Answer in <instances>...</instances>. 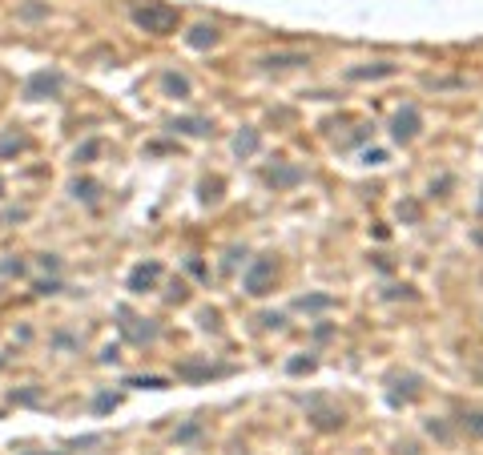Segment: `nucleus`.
<instances>
[{
  "mask_svg": "<svg viewBox=\"0 0 483 455\" xmlns=\"http://www.w3.org/2000/svg\"><path fill=\"white\" fill-rule=\"evenodd\" d=\"M133 24L153 32V37H169L178 28V8H169V4H141V8H133Z\"/></svg>",
  "mask_w": 483,
  "mask_h": 455,
  "instance_id": "1",
  "label": "nucleus"
},
{
  "mask_svg": "<svg viewBox=\"0 0 483 455\" xmlns=\"http://www.w3.org/2000/svg\"><path fill=\"white\" fill-rule=\"evenodd\" d=\"M0 193H4V182H0Z\"/></svg>",
  "mask_w": 483,
  "mask_h": 455,
  "instance_id": "25",
  "label": "nucleus"
},
{
  "mask_svg": "<svg viewBox=\"0 0 483 455\" xmlns=\"http://www.w3.org/2000/svg\"><path fill=\"white\" fill-rule=\"evenodd\" d=\"M395 65L379 61V65H367V69H350V81H375V77H391Z\"/></svg>",
  "mask_w": 483,
  "mask_h": 455,
  "instance_id": "9",
  "label": "nucleus"
},
{
  "mask_svg": "<svg viewBox=\"0 0 483 455\" xmlns=\"http://www.w3.org/2000/svg\"><path fill=\"white\" fill-rule=\"evenodd\" d=\"M24 149V137H17V133H4L0 137V157H12V153H21Z\"/></svg>",
  "mask_w": 483,
  "mask_h": 455,
  "instance_id": "13",
  "label": "nucleus"
},
{
  "mask_svg": "<svg viewBox=\"0 0 483 455\" xmlns=\"http://www.w3.org/2000/svg\"><path fill=\"white\" fill-rule=\"evenodd\" d=\"M193 435H198V423H189V427H182V432H178V439L185 443V439H193Z\"/></svg>",
  "mask_w": 483,
  "mask_h": 455,
  "instance_id": "23",
  "label": "nucleus"
},
{
  "mask_svg": "<svg viewBox=\"0 0 483 455\" xmlns=\"http://www.w3.org/2000/svg\"><path fill=\"white\" fill-rule=\"evenodd\" d=\"M17 17H21V21H45V17H48V4H37V0H24L21 8H17Z\"/></svg>",
  "mask_w": 483,
  "mask_h": 455,
  "instance_id": "11",
  "label": "nucleus"
},
{
  "mask_svg": "<svg viewBox=\"0 0 483 455\" xmlns=\"http://www.w3.org/2000/svg\"><path fill=\"white\" fill-rule=\"evenodd\" d=\"M395 142H411L415 133H419V113H415V109H403V113H399V117H395Z\"/></svg>",
  "mask_w": 483,
  "mask_h": 455,
  "instance_id": "5",
  "label": "nucleus"
},
{
  "mask_svg": "<svg viewBox=\"0 0 483 455\" xmlns=\"http://www.w3.org/2000/svg\"><path fill=\"white\" fill-rule=\"evenodd\" d=\"M299 307L302 311H322V307H330V298H326V294H314V298H302Z\"/></svg>",
  "mask_w": 483,
  "mask_h": 455,
  "instance_id": "17",
  "label": "nucleus"
},
{
  "mask_svg": "<svg viewBox=\"0 0 483 455\" xmlns=\"http://www.w3.org/2000/svg\"><path fill=\"white\" fill-rule=\"evenodd\" d=\"M37 290H41V294H57V290H61V282H57V278H48V282H41Z\"/></svg>",
  "mask_w": 483,
  "mask_h": 455,
  "instance_id": "21",
  "label": "nucleus"
},
{
  "mask_svg": "<svg viewBox=\"0 0 483 455\" xmlns=\"http://www.w3.org/2000/svg\"><path fill=\"white\" fill-rule=\"evenodd\" d=\"M173 129H182V133H189V137H202V133H209V121H202V117H178V121H173Z\"/></svg>",
  "mask_w": 483,
  "mask_h": 455,
  "instance_id": "10",
  "label": "nucleus"
},
{
  "mask_svg": "<svg viewBox=\"0 0 483 455\" xmlns=\"http://www.w3.org/2000/svg\"><path fill=\"white\" fill-rule=\"evenodd\" d=\"M97 182H73V197H85V202H97Z\"/></svg>",
  "mask_w": 483,
  "mask_h": 455,
  "instance_id": "14",
  "label": "nucleus"
},
{
  "mask_svg": "<svg viewBox=\"0 0 483 455\" xmlns=\"http://www.w3.org/2000/svg\"><path fill=\"white\" fill-rule=\"evenodd\" d=\"M218 37H222V32H218L214 24H198V28H193L185 41H189L193 48H214V45H218Z\"/></svg>",
  "mask_w": 483,
  "mask_h": 455,
  "instance_id": "6",
  "label": "nucleus"
},
{
  "mask_svg": "<svg viewBox=\"0 0 483 455\" xmlns=\"http://www.w3.org/2000/svg\"><path fill=\"white\" fill-rule=\"evenodd\" d=\"M101 153V142H85V145H77V162H93Z\"/></svg>",
  "mask_w": 483,
  "mask_h": 455,
  "instance_id": "16",
  "label": "nucleus"
},
{
  "mask_svg": "<svg viewBox=\"0 0 483 455\" xmlns=\"http://www.w3.org/2000/svg\"><path fill=\"white\" fill-rule=\"evenodd\" d=\"M463 427H471L475 435H483V415H463Z\"/></svg>",
  "mask_w": 483,
  "mask_h": 455,
  "instance_id": "18",
  "label": "nucleus"
},
{
  "mask_svg": "<svg viewBox=\"0 0 483 455\" xmlns=\"http://www.w3.org/2000/svg\"><path fill=\"white\" fill-rule=\"evenodd\" d=\"M302 177V169H278V173H270V186H294Z\"/></svg>",
  "mask_w": 483,
  "mask_h": 455,
  "instance_id": "15",
  "label": "nucleus"
},
{
  "mask_svg": "<svg viewBox=\"0 0 483 455\" xmlns=\"http://www.w3.org/2000/svg\"><path fill=\"white\" fill-rule=\"evenodd\" d=\"M129 387H153V391H161L165 379H129Z\"/></svg>",
  "mask_w": 483,
  "mask_h": 455,
  "instance_id": "19",
  "label": "nucleus"
},
{
  "mask_svg": "<svg viewBox=\"0 0 483 455\" xmlns=\"http://www.w3.org/2000/svg\"><path fill=\"white\" fill-rule=\"evenodd\" d=\"M113 403H117L113 395H101V399H97V411H109V407H113Z\"/></svg>",
  "mask_w": 483,
  "mask_h": 455,
  "instance_id": "24",
  "label": "nucleus"
},
{
  "mask_svg": "<svg viewBox=\"0 0 483 455\" xmlns=\"http://www.w3.org/2000/svg\"><path fill=\"white\" fill-rule=\"evenodd\" d=\"M158 274H161V266L158 262H141L133 274H129V290L133 294H141V290H149L153 282H158Z\"/></svg>",
  "mask_w": 483,
  "mask_h": 455,
  "instance_id": "4",
  "label": "nucleus"
},
{
  "mask_svg": "<svg viewBox=\"0 0 483 455\" xmlns=\"http://www.w3.org/2000/svg\"><path fill=\"white\" fill-rule=\"evenodd\" d=\"M234 149H238L242 157H250L254 149H258V133H254V129H242V133L234 137Z\"/></svg>",
  "mask_w": 483,
  "mask_h": 455,
  "instance_id": "12",
  "label": "nucleus"
},
{
  "mask_svg": "<svg viewBox=\"0 0 483 455\" xmlns=\"http://www.w3.org/2000/svg\"><path fill=\"white\" fill-rule=\"evenodd\" d=\"M61 93V72L53 69H41V72H32L28 81H24V101H45V97H57Z\"/></svg>",
  "mask_w": 483,
  "mask_h": 455,
  "instance_id": "2",
  "label": "nucleus"
},
{
  "mask_svg": "<svg viewBox=\"0 0 483 455\" xmlns=\"http://www.w3.org/2000/svg\"><path fill=\"white\" fill-rule=\"evenodd\" d=\"M270 282H274V258H258V262L246 270V294L262 298V294L270 290Z\"/></svg>",
  "mask_w": 483,
  "mask_h": 455,
  "instance_id": "3",
  "label": "nucleus"
},
{
  "mask_svg": "<svg viewBox=\"0 0 483 455\" xmlns=\"http://www.w3.org/2000/svg\"><path fill=\"white\" fill-rule=\"evenodd\" d=\"M41 266H45V270H61V258H57V254H45V258H41Z\"/></svg>",
  "mask_w": 483,
  "mask_h": 455,
  "instance_id": "20",
  "label": "nucleus"
},
{
  "mask_svg": "<svg viewBox=\"0 0 483 455\" xmlns=\"http://www.w3.org/2000/svg\"><path fill=\"white\" fill-rule=\"evenodd\" d=\"M266 69H294V65H306V52H274L262 61Z\"/></svg>",
  "mask_w": 483,
  "mask_h": 455,
  "instance_id": "7",
  "label": "nucleus"
},
{
  "mask_svg": "<svg viewBox=\"0 0 483 455\" xmlns=\"http://www.w3.org/2000/svg\"><path fill=\"white\" fill-rule=\"evenodd\" d=\"M310 367H314V359H294L290 362V371H310Z\"/></svg>",
  "mask_w": 483,
  "mask_h": 455,
  "instance_id": "22",
  "label": "nucleus"
},
{
  "mask_svg": "<svg viewBox=\"0 0 483 455\" xmlns=\"http://www.w3.org/2000/svg\"><path fill=\"white\" fill-rule=\"evenodd\" d=\"M161 89L169 97H189V81H185L182 72H165V77H161Z\"/></svg>",
  "mask_w": 483,
  "mask_h": 455,
  "instance_id": "8",
  "label": "nucleus"
}]
</instances>
